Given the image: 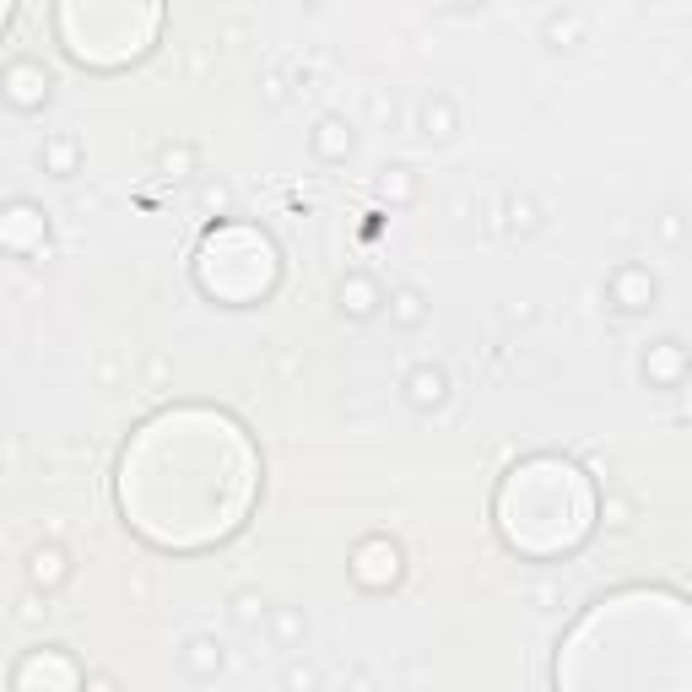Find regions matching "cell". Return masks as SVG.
I'll return each instance as SVG.
<instances>
[{"label": "cell", "instance_id": "d4e9b609", "mask_svg": "<svg viewBox=\"0 0 692 692\" xmlns=\"http://www.w3.org/2000/svg\"><path fill=\"white\" fill-rule=\"evenodd\" d=\"M276 633H282L287 644H292V638L303 633V617H292V611H282V617H276Z\"/></svg>", "mask_w": 692, "mask_h": 692}, {"label": "cell", "instance_id": "603a6c76", "mask_svg": "<svg viewBox=\"0 0 692 692\" xmlns=\"http://www.w3.org/2000/svg\"><path fill=\"white\" fill-rule=\"evenodd\" d=\"M509 217H514V233H530V228H536V206H530V201H514Z\"/></svg>", "mask_w": 692, "mask_h": 692}, {"label": "cell", "instance_id": "cb8c5ba5", "mask_svg": "<svg viewBox=\"0 0 692 692\" xmlns=\"http://www.w3.org/2000/svg\"><path fill=\"white\" fill-rule=\"evenodd\" d=\"M190 157H195L190 146H168V152H163V168H168V173H184V168H190Z\"/></svg>", "mask_w": 692, "mask_h": 692}, {"label": "cell", "instance_id": "44dd1931", "mask_svg": "<svg viewBox=\"0 0 692 692\" xmlns=\"http://www.w3.org/2000/svg\"><path fill=\"white\" fill-rule=\"evenodd\" d=\"M547 38H552L557 49H574V38H579V17H552Z\"/></svg>", "mask_w": 692, "mask_h": 692}, {"label": "cell", "instance_id": "30bf717a", "mask_svg": "<svg viewBox=\"0 0 692 692\" xmlns=\"http://www.w3.org/2000/svg\"><path fill=\"white\" fill-rule=\"evenodd\" d=\"M28 233L44 238V217H38L28 201H17V206L0 211V244H6V249H28Z\"/></svg>", "mask_w": 692, "mask_h": 692}, {"label": "cell", "instance_id": "3957f363", "mask_svg": "<svg viewBox=\"0 0 692 692\" xmlns=\"http://www.w3.org/2000/svg\"><path fill=\"white\" fill-rule=\"evenodd\" d=\"M498 536L503 547L530 563H557L579 552L595 530V487L574 460L563 455H530L498 482Z\"/></svg>", "mask_w": 692, "mask_h": 692}, {"label": "cell", "instance_id": "4fadbf2b", "mask_svg": "<svg viewBox=\"0 0 692 692\" xmlns=\"http://www.w3.org/2000/svg\"><path fill=\"white\" fill-rule=\"evenodd\" d=\"M314 152L325 157V163H341V157L352 152V130H346L341 119H319L314 125Z\"/></svg>", "mask_w": 692, "mask_h": 692}, {"label": "cell", "instance_id": "5bb4252c", "mask_svg": "<svg viewBox=\"0 0 692 692\" xmlns=\"http://www.w3.org/2000/svg\"><path fill=\"white\" fill-rule=\"evenodd\" d=\"M341 309L352 319H368L379 309V287L368 282V276H346V282H341Z\"/></svg>", "mask_w": 692, "mask_h": 692}, {"label": "cell", "instance_id": "484cf974", "mask_svg": "<svg viewBox=\"0 0 692 692\" xmlns=\"http://www.w3.org/2000/svg\"><path fill=\"white\" fill-rule=\"evenodd\" d=\"M44 601H38V595H28V601H22V622H38V617H44Z\"/></svg>", "mask_w": 692, "mask_h": 692}, {"label": "cell", "instance_id": "7402d4cb", "mask_svg": "<svg viewBox=\"0 0 692 692\" xmlns=\"http://www.w3.org/2000/svg\"><path fill=\"white\" fill-rule=\"evenodd\" d=\"M233 611H238V622H255V617H265V595H255V590H244L233 601Z\"/></svg>", "mask_w": 692, "mask_h": 692}, {"label": "cell", "instance_id": "277c9868", "mask_svg": "<svg viewBox=\"0 0 692 692\" xmlns=\"http://www.w3.org/2000/svg\"><path fill=\"white\" fill-rule=\"evenodd\" d=\"M55 28L76 65L119 71V65L141 60L157 44L163 0H60Z\"/></svg>", "mask_w": 692, "mask_h": 692}, {"label": "cell", "instance_id": "7a4b0ae2", "mask_svg": "<svg viewBox=\"0 0 692 692\" xmlns=\"http://www.w3.org/2000/svg\"><path fill=\"white\" fill-rule=\"evenodd\" d=\"M557 687L574 692H687L692 687V611L676 590L601 595L557 644Z\"/></svg>", "mask_w": 692, "mask_h": 692}, {"label": "cell", "instance_id": "ffe728a7", "mask_svg": "<svg viewBox=\"0 0 692 692\" xmlns=\"http://www.w3.org/2000/svg\"><path fill=\"white\" fill-rule=\"evenodd\" d=\"M379 190H384V195H395V201H406V195H411V168H384Z\"/></svg>", "mask_w": 692, "mask_h": 692}, {"label": "cell", "instance_id": "4316f807", "mask_svg": "<svg viewBox=\"0 0 692 692\" xmlns=\"http://www.w3.org/2000/svg\"><path fill=\"white\" fill-rule=\"evenodd\" d=\"M206 206L222 211V206H228V190H222V184H206Z\"/></svg>", "mask_w": 692, "mask_h": 692}, {"label": "cell", "instance_id": "e0dca14e", "mask_svg": "<svg viewBox=\"0 0 692 692\" xmlns=\"http://www.w3.org/2000/svg\"><path fill=\"white\" fill-rule=\"evenodd\" d=\"M422 130H428V136H449V130H455V103H449L444 92L428 98V109H422Z\"/></svg>", "mask_w": 692, "mask_h": 692}, {"label": "cell", "instance_id": "6da1fadb", "mask_svg": "<svg viewBox=\"0 0 692 692\" xmlns=\"http://www.w3.org/2000/svg\"><path fill=\"white\" fill-rule=\"evenodd\" d=\"M119 514L163 552L228 541L260 498V449L217 406H173L141 422L119 455Z\"/></svg>", "mask_w": 692, "mask_h": 692}, {"label": "cell", "instance_id": "8992f818", "mask_svg": "<svg viewBox=\"0 0 692 692\" xmlns=\"http://www.w3.org/2000/svg\"><path fill=\"white\" fill-rule=\"evenodd\" d=\"M352 579L363 584V590H390L395 579H401V547H395L390 536H368L352 547Z\"/></svg>", "mask_w": 692, "mask_h": 692}, {"label": "cell", "instance_id": "8fae6325", "mask_svg": "<svg viewBox=\"0 0 692 692\" xmlns=\"http://www.w3.org/2000/svg\"><path fill=\"white\" fill-rule=\"evenodd\" d=\"M444 390H449V379H444V368H433V363H422V368H411V374H406V401L422 406V411L444 401Z\"/></svg>", "mask_w": 692, "mask_h": 692}, {"label": "cell", "instance_id": "9c48e42d", "mask_svg": "<svg viewBox=\"0 0 692 692\" xmlns=\"http://www.w3.org/2000/svg\"><path fill=\"white\" fill-rule=\"evenodd\" d=\"M611 303H617L622 314H644L649 303H655V276L638 271V265H622V271L611 276Z\"/></svg>", "mask_w": 692, "mask_h": 692}, {"label": "cell", "instance_id": "d6986e66", "mask_svg": "<svg viewBox=\"0 0 692 692\" xmlns=\"http://www.w3.org/2000/svg\"><path fill=\"white\" fill-rule=\"evenodd\" d=\"M44 168L60 173V179H71L76 173V141H49L44 146Z\"/></svg>", "mask_w": 692, "mask_h": 692}, {"label": "cell", "instance_id": "5b68a950", "mask_svg": "<svg viewBox=\"0 0 692 692\" xmlns=\"http://www.w3.org/2000/svg\"><path fill=\"white\" fill-rule=\"evenodd\" d=\"M276 271H282V260H276L271 238L255 233V228H238V222L211 233L201 260H195V282H201V292L217 298V303H233V309L260 303L265 292L276 287Z\"/></svg>", "mask_w": 692, "mask_h": 692}, {"label": "cell", "instance_id": "ac0fdd59", "mask_svg": "<svg viewBox=\"0 0 692 692\" xmlns=\"http://www.w3.org/2000/svg\"><path fill=\"white\" fill-rule=\"evenodd\" d=\"M390 314L401 319V325H422V314H428L422 309V292L417 287H395L390 292Z\"/></svg>", "mask_w": 692, "mask_h": 692}, {"label": "cell", "instance_id": "9a60e30c", "mask_svg": "<svg viewBox=\"0 0 692 692\" xmlns=\"http://www.w3.org/2000/svg\"><path fill=\"white\" fill-rule=\"evenodd\" d=\"M644 374L660 379V384H676V379H682V346H676V341H660L655 352H649Z\"/></svg>", "mask_w": 692, "mask_h": 692}, {"label": "cell", "instance_id": "83f0119b", "mask_svg": "<svg viewBox=\"0 0 692 692\" xmlns=\"http://www.w3.org/2000/svg\"><path fill=\"white\" fill-rule=\"evenodd\" d=\"M11 6H17V0H0V33H6V22H11Z\"/></svg>", "mask_w": 692, "mask_h": 692}, {"label": "cell", "instance_id": "52a82bcc", "mask_svg": "<svg viewBox=\"0 0 692 692\" xmlns=\"http://www.w3.org/2000/svg\"><path fill=\"white\" fill-rule=\"evenodd\" d=\"M82 687L87 676L76 671V660L65 655V649H33L28 660L17 665V671H11V687Z\"/></svg>", "mask_w": 692, "mask_h": 692}, {"label": "cell", "instance_id": "2e32d148", "mask_svg": "<svg viewBox=\"0 0 692 692\" xmlns=\"http://www.w3.org/2000/svg\"><path fill=\"white\" fill-rule=\"evenodd\" d=\"M184 665H190V676H217L222 671V649L211 644V638H190V644H184Z\"/></svg>", "mask_w": 692, "mask_h": 692}, {"label": "cell", "instance_id": "ba28073f", "mask_svg": "<svg viewBox=\"0 0 692 692\" xmlns=\"http://www.w3.org/2000/svg\"><path fill=\"white\" fill-rule=\"evenodd\" d=\"M0 98H6L11 109H22V114L44 109V98H49V71H44V65H33V60H17L6 76H0Z\"/></svg>", "mask_w": 692, "mask_h": 692}, {"label": "cell", "instance_id": "7c38bea8", "mask_svg": "<svg viewBox=\"0 0 692 692\" xmlns=\"http://www.w3.org/2000/svg\"><path fill=\"white\" fill-rule=\"evenodd\" d=\"M28 574H33L38 590H55V584L71 579V563H65V552H60V547H38V552L28 557Z\"/></svg>", "mask_w": 692, "mask_h": 692}, {"label": "cell", "instance_id": "f1b7e54d", "mask_svg": "<svg viewBox=\"0 0 692 692\" xmlns=\"http://www.w3.org/2000/svg\"><path fill=\"white\" fill-rule=\"evenodd\" d=\"M455 6H482V0H455Z\"/></svg>", "mask_w": 692, "mask_h": 692}]
</instances>
